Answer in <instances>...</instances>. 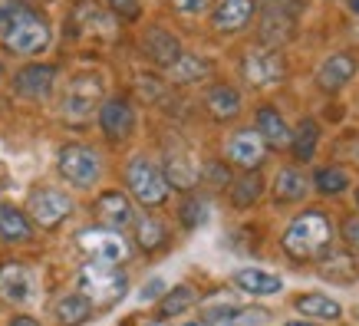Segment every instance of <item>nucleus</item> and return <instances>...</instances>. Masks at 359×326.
Wrapping results in <instances>:
<instances>
[{"instance_id": "nucleus-1", "label": "nucleus", "mask_w": 359, "mask_h": 326, "mask_svg": "<svg viewBox=\"0 0 359 326\" xmlns=\"http://www.w3.org/2000/svg\"><path fill=\"white\" fill-rule=\"evenodd\" d=\"M0 36H4L7 50H13L20 56L43 53L50 46V40H53L46 17L30 11L27 4H4L0 7Z\"/></svg>"}, {"instance_id": "nucleus-2", "label": "nucleus", "mask_w": 359, "mask_h": 326, "mask_svg": "<svg viewBox=\"0 0 359 326\" xmlns=\"http://www.w3.org/2000/svg\"><path fill=\"white\" fill-rule=\"evenodd\" d=\"M333 244V221L323 211H304L290 221V228L283 231V250L294 261H320Z\"/></svg>"}, {"instance_id": "nucleus-3", "label": "nucleus", "mask_w": 359, "mask_h": 326, "mask_svg": "<svg viewBox=\"0 0 359 326\" xmlns=\"http://www.w3.org/2000/svg\"><path fill=\"white\" fill-rule=\"evenodd\" d=\"M129 290V277L119 271V264L89 261L79 271V294L93 306H116Z\"/></svg>"}, {"instance_id": "nucleus-4", "label": "nucleus", "mask_w": 359, "mask_h": 326, "mask_svg": "<svg viewBox=\"0 0 359 326\" xmlns=\"http://www.w3.org/2000/svg\"><path fill=\"white\" fill-rule=\"evenodd\" d=\"M126 185H129V191L135 195V201L145 208H158L168 201V195H172V185H168V178H165V172L158 168L155 162H149V158H132L129 168H126Z\"/></svg>"}, {"instance_id": "nucleus-5", "label": "nucleus", "mask_w": 359, "mask_h": 326, "mask_svg": "<svg viewBox=\"0 0 359 326\" xmlns=\"http://www.w3.org/2000/svg\"><path fill=\"white\" fill-rule=\"evenodd\" d=\"M76 244L89 261H102V264H122V261H129V254H132L129 240L122 238L119 231L102 228V224H99V228L79 231Z\"/></svg>"}, {"instance_id": "nucleus-6", "label": "nucleus", "mask_w": 359, "mask_h": 326, "mask_svg": "<svg viewBox=\"0 0 359 326\" xmlns=\"http://www.w3.org/2000/svg\"><path fill=\"white\" fill-rule=\"evenodd\" d=\"M56 165H60V175L76 188H93L99 182V175H102V158L89 145H66V149H60Z\"/></svg>"}, {"instance_id": "nucleus-7", "label": "nucleus", "mask_w": 359, "mask_h": 326, "mask_svg": "<svg viewBox=\"0 0 359 326\" xmlns=\"http://www.w3.org/2000/svg\"><path fill=\"white\" fill-rule=\"evenodd\" d=\"M99 99H102V79L86 73V76H76L69 86H66L63 96V116L69 122H86L93 112L99 109Z\"/></svg>"}, {"instance_id": "nucleus-8", "label": "nucleus", "mask_w": 359, "mask_h": 326, "mask_svg": "<svg viewBox=\"0 0 359 326\" xmlns=\"http://www.w3.org/2000/svg\"><path fill=\"white\" fill-rule=\"evenodd\" d=\"M73 215V198L66 191H56V188H36L30 195V205H27V217L40 228H56L63 224L66 217Z\"/></svg>"}, {"instance_id": "nucleus-9", "label": "nucleus", "mask_w": 359, "mask_h": 326, "mask_svg": "<svg viewBox=\"0 0 359 326\" xmlns=\"http://www.w3.org/2000/svg\"><path fill=\"white\" fill-rule=\"evenodd\" d=\"M40 294V280H36V271L27 267V264H4L0 267V297L7 304L27 306L36 300Z\"/></svg>"}, {"instance_id": "nucleus-10", "label": "nucleus", "mask_w": 359, "mask_h": 326, "mask_svg": "<svg viewBox=\"0 0 359 326\" xmlns=\"http://www.w3.org/2000/svg\"><path fill=\"white\" fill-rule=\"evenodd\" d=\"M241 73L248 79L250 86L257 89H267V86H277L287 73V66H283V56L277 50H254V53L244 56V63H241Z\"/></svg>"}, {"instance_id": "nucleus-11", "label": "nucleus", "mask_w": 359, "mask_h": 326, "mask_svg": "<svg viewBox=\"0 0 359 326\" xmlns=\"http://www.w3.org/2000/svg\"><path fill=\"white\" fill-rule=\"evenodd\" d=\"M267 158V145L257 135V129H241L228 139V162L244 168V172H257Z\"/></svg>"}, {"instance_id": "nucleus-12", "label": "nucleus", "mask_w": 359, "mask_h": 326, "mask_svg": "<svg viewBox=\"0 0 359 326\" xmlns=\"http://www.w3.org/2000/svg\"><path fill=\"white\" fill-rule=\"evenodd\" d=\"M53 86H56V66H46V63L23 66L20 73L13 76V89L23 99H46L53 93Z\"/></svg>"}, {"instance_id": "nucleus-13", "label": "nucleus", "mask_w": 359, "mask_h": 326, "mask_svg": "<svg viewBox=\"0 0 359 326\" xmlns=\"http://www.w3.org/2000/svg\"><path fill=\"white\" fill-rule=\"evenodd\" d=\"M99 129L106 132L112 142H126L135 129V109L126 99H109L99 106Z\"/></svg>"}, {"instance_id": "nucleus-14", "label": "nucleus", "mask_w": 359, "mask_h": 326, "mask_svg": "<svg viewBox=\"0 0 359 326\" xmlns=\"http://www.w3.org/2000/svg\"><path fill=\"white\" fill-rule=\"evenodd\" d=\"M254 13H257L254 0H218V7L211 13V27L218 33H238L254 20Z\"/></svg>"}, {"instance_id": "nucleus-15", "label": "nucleus", "mask_w": 359, "mask_h": 326, "mask_svg": "<svg viewBox=\"0 0 359 326\" xmlns=\"http://www.w3.org/2000/svg\"><path fill=\"white\" fill-rule=\"evenodd\" d=\"M93 211H96V217L102 221V228H129L132 221H135V211H132V201L122 191H102V195L96 198V205H93Z\"/></svg>"}, {"instance_id": "nucleus-16", "label": "nucleus", "mask_w": 359, "mask_h": 326, "mask_svg": "<svg viewBox=\"0 0 359 326\" xmlns=\"http://www.w3.org/2000/svg\"><path fill=\"white\" fill-rule=\"evenodd\" d=\"M356 69L359 63L349 53H333L316 66V86L327 89V93H337V89H343L349 79L356 76Z\"/></svg>"}, {"instance_id": "nucleus-17", "label": "nucleus", "mask_w": 359, "mask_h": 326, "mask_svg": "<svg viewBox=\"0 0 359 326\" xmlns=\"http://www.w3.org/2000/svg\"><path fill=\"white\" fill-rule=\"evenodd\" d=\"M234 287L244 290L250 297H271V294H280L283 290V280L277 277L273 271H264V267H241L234 271Z\"/></svg>"}, {"instance_id": "nucleus-18", "label": "nucleus", "mask_w": 359, "mask_h": 326, "mask_svg": "<svg viewBox=\"0 0 359 326\" xmlns=\"http://www.w3.org/2000/svg\"><path fill=\"white\" fill-rule=\"evenodd\" d=\"M257 135L264 139L267 149H290V139H294L290 125L283 122V116L273 106L257 109Z\"/></svg>"}, {"instance_id": "nucleus-19", "label": "nucleus", "mask_w": 359, "mask_h": 326, "mask_svg": "<svg viewBox=\"0 0 359 326\" xmlns=\"http://www.w3.org/2000/svg\"><path fill=\"white\" fill-rule=\"evenodd\" d=\"M264 320H271L267 310H248V306H208L205 310V323L215 326H261Z\"/></svg>"}, {"instance_id": "nucleus-20", "label": "nucleus", "mask_w": 359, "mask_h": 326, "mask_svg": "<svg viewBox=\"0 0 359 326\" xmlns=\"http://www.w3.org/2000/svg\"><path fill=\"white\" fill-rule=\"evenodd\" d=\"M30 234H33V224L20 208L0 205V240H7V244H23V240H30Z\"/></svg>"}, {"instance_id": "nucleus-21", "label": "nucleus", "mask_w": 359, "mask_h": 326, "mask_svg": "<svg viewBox=\"0 0 359 326\" xmlns=\"http://www.w3.org/2000/svg\"><path fill=\"white\" fill-rule=\"evenodd\" d=\"M93 310H96V306L89 304L83 294H66V297L56 300L53 316H56V323L60 326H83L89 316H93Z\"/></svg>"}, {"instance_id": "nucleus-22", "label": "nucleus", "mask_w": 359, "mask_h": 326, "mask_svg": "<svg viewBox=\"0 0 359 326\" xmlns=\"http://www.w3.org/2000/svg\"><path fill=\"white\" fill-rule=\"evenodd\" d=\"M297 313H304V320H339L343 306L327 294H300L294 300Z\"/></svg>"}, {"instance_id": "nucleus-23", "label": "nucleus", "mask_w": 359, "mask_h": 326, "mask_svg": "<svg viewBox=\"0 0 359 326\" xmlns=\"http://www.w3.org/2000/svg\"><path fill=\"white\" fill-rule=\"evenodd\" d=\"M145 53H149V60H155L158 66H172L178 56H182V46H178V40H175L172 33L165 30H149L145 33Z\"/></svg>"}, {"instance_id": "nucleus-24", "label": "nucleus", "mask_w": 359, "mask_h": 326, "mask_svg": "<svg viewBox=\"0 0 359 326\" xmlns=\"http://www.w3.org/2000/svg\"><path fill=\"white\" fill-rule=\"evenodd\" d=\"M205 106L215 119H221V122L234 119V116L241 112V93L238 89H231V86H215V89H208Z\"/></svg>"}, {"instance_id": "nucleus-25", "label": "nucleus", "mask_w": 359, "mask_h": 326, "mask_svg": "<svg viewBox=\"0 0 359 326\" xmlns=\"http://www.w3.org/2000/svg\"><path fill=\"white\" fill-rule=\"evenodd\" d=\"M306 191H310V178L300 168H283L273 178V198L277 201H300Z\"/></svg>"}, {"instance_id": "nucleus-26", "label": "nucleus", "mask_w": 359, "mask_h": 326, "mask_svg": "<svg viewBox=\"0 0 359 326\" xmlns=\"http://www.w3.org/2000/svg\"><path fill=\"white\" fill-rule=\"evenodd\" d=\"M316 142H320V125L313 119H304L300 129L294 132V139H290V152H294L297 162H310L313 158Z\"/></svg>"}, {"instance_id": "nucleus-27", "label": "nucleus", "mask_w": 359, "mask_h": 326, "mask_svg": "<svg viewBox=\"0 0 359 326\" xmlns=\"http://www.w3.org/2000/svg\"><path fill=\"white\" fill-rule=\"evenodd\" d=\"M320 277L327 280H339V283H353L356 280V264L349 261V254H323L320 257Z\"/></svg>"}, {"instance_id": "nucleus-28", "label": "nucleus", "mask_w": 359, "mask_h": 326, "mask_svg": "<svg viewBox=\"0 0 359 326\" xmlns=\"http://www.w3.org/2000/svg\"><path fill=\"white\" fill-rule=\"evenodd\" d=\"M168 73H172V79H178V83H195V79L208 76L211 73V66L201 60V56H178L172 66H168Z\"/></svg>"}, {"instance_id": "nucleus-29", "label": "nucleus", "mask_w": 359, "mask_h": 326, "mask_svg": "<svg viewBox=\"0 0 359 326\" xmlns=\"http://www.w3.org/2000/svg\"><path fill=\"white\" fill-rule=\"evenodd\" d=\"M261 191H264V185H261V178L254 172H248L244 178H238L234 185H231V201L238 208H248V205H254L257 198H261Z\"/></svg>"}, {"instance_id": "nucleus-30", "label": "nucleus", "mask_w": 359, "mask_h": 326, "mask_svg": "<svg viewBox=\"0 0 359 326\" xmlns=\"http://www.w3.org/2000/svg\"><path fill=\"white\" fill-rule=\"evenodd\" d=\"M313 185H316L320 195H327V198L339 195V191H346L349 188V175L343 172V168H333V165H330V168H320V172H316Z\"/></svg>"}, {"instance_id": "nucleus-31", "label": "nucleus", "mask_w": 359, "mask_h": 326, "mask_svg": "<svg viewBox=\"0 0 359 326\" xmlns=\"http://www.w3.org/2000/svg\"><path fill=\"white\" fill-rule=\"evenodd\" d=\"M165 178L172 188H191L198 182V165H191L188 158H168Z\"/></svg>"}, {"instance_id": "nucleus-32", "label": "nucleus", "mask_w": 359, "mask_h": 326, "mask_svg": "<svg viewBox=\"0 0 359 326\" xmlns=\"http://www.w3.org/2000/svg\"><path fill=\"white\" fill-rule=\"evenodd\" d=\"M191 304H195V290H191L188 283H182V287H172L168 294H162V316L185 313Z\"/></svg>"}, {"instance_id": "nucleus-33", "label": "nucleus", "mask_w": 359, "mask_h": 326, "mask_svg": "<svg viewBox=\"0 0 359 326\" xmlns=\"http://www.w3.org/2000/svg\"><path fill=\"white\" fill-rule=\"evenodd\" d=\"M135 240H139L145 250H155L165 244V224L158 217H142L135 224Z\"/></svg>"}, {"instance_id": "nucleus-34", "label": "nucleus", "mask_w": 359, "mask_h": 326, "mask_svg": "<svg viewBox=\"0 0 359 326\" xmlns=\"http://www.w3.org/2000/svg\"><path fill=\"white\" fill-rule=\"evenodd\" d=\"M205 215H208V205L201 198H188L185 208H182V221H185L188 228H198V224L205 221Z\"/></svg>"}, {"instance_id": "nucleus-35", "label": "nucleus", "mask_w": 359, "mask_h": 326, "mask_svg": "<svg viewBox=\"0 0 359 326\" xmlns=\"http://www.w3.org/2000/svg\"><path fill=\"white\" fill-rule=\"evenodd\" d=\"M109 4V11L116 13V17H122V20H139V0H106Z\"/></svg>"}, {"instance_id": "nucleus-36", "label": "nucleus", "mask_w": 359, "mask_h": 326, "mask_svg": "<svg viewBox=\"0 0 359 326\" xmlns=\"http://www.w3.org/2000/svg\"><path fill=\"white\" fill-rule=\"evenodd\" d=\"M172 7L178 13H205L215 7V0H172Z\"/></svg>"}, {"instance_id": "nucleus-37", "label": "nucleus", "mask_w": 359, "mask_h": 326, "mask_svg": "<svg viewBox=\"0 0 359 326\" xmlns=\"http://www.w3.org/2000/svg\"><path fill=\"white\" fill-rule=\"evenodd\" d=\"M343 240H346L353 250H359V217H346V224H343Z\"/></svg>"}, {"instance_id": "nucleus-38", "label": "nucleus", "mask_w": 359, "mask_h": 326, "mask_svg": "<svg viewBox=\"0 0 359 326\" xmlns=\"http://www.w3.org/2000/svg\"><path fill=\"white\" fill-rule=\"evenodd\" d=\"M165 294V283L162 280H149V283H145V287H142V300H158V297H162Z\"/></svg>"}, {"instance_id": "nucleus-39", "label": "nucleus", "mask_w": 359, "mask_h": 326, "mask_svg": "<svg viewBox=\"0 0 359 326\" xmlns=\"http://www.w3.org/2000/svg\"><path fill=\"white\" fill-rule=\"evenodd\" d=\"M7 326H43V323H36L33 316H13V320H11Z\"/></svg>"}, {"instance_id": "nucleus-40", "label": "nucleus", "mask_w": 359, "mask_h": 326, "mask_svg": "<svg viewBox=\"0 0 359 326\" xmlns=\"http://www.w3.org/2000/svg\"><path fill=\"white\" fill-rule=\"evenodd\" d=\"M349 11H353V13L359 17V0H349Z\"/></svg>"}, {"instance_id": "nucleus-41", "label": "nucleus", "mask_w": 359, "mask_h": 326, "mask_svg": "<svg viewBox=\"0 0 359 326\" xmlns=\"http://www.w3.org/2000/svg\"><path fill=\"white\" fill-rule=\"evenodd\" d=\"M287 326H313V323H304V320H290Z\"/></svg>"}, {"instance_id": "nucleus-42", "label": "nucleus", "mask_w": 359, "mask_h": 326, "mask_svg": "<svg viewBox=\"0 0 359 326\" xmlns=\"http://www.w3.org/2000/svg\"><path fill=\"white\" fill-rule=\"evenodd\" d=\"M145 326H165V323H162V320H152V323H145Z\"/></svg>"}, {"instance_id": "nucleus-43", "label": "nucleus", "mask_w": 359, "mask_h": 326, "mask_svg": "<svg viewBox=\"0 0 359 326\" xmlns=\"http://www.w3.org/2000/svg\"><path fill=\"white\" fill-rule=\"evenodd\" d=\"M353 316H356V320H359V306H356V310H353Z\"/></svg>"}, {"instance_id": "nucleus-44", "label": "nucleus", "mask_w": 359, "mask_h": 326, "mask_svg": "<svg viewBox=\"0 0 359 326\" xmlns=\"http://www.w3.org/2000/svg\"><path fill=\"white\" fill-rule=\"evenodd\" d=\"M356 205H359V188H356Z\"/></svg>"}, {"instance_id": "nucleus-45", "label": "nucleus", "mask_w": 359, "mask_h": 326, "mask_svg": "<svg viewBox=\"0 0 359 326\" xmlns=\"http://www.w3.org/2000/svg\"><path fill=\"white\" fill-rule=\"evenodd\" d=\"M185 326H201V323H185Z\"/></svg>"}, {"instance_id": "nucleus-46", "label": "nucleus", "mask_w": 359, "mask_h": 326, "mask_svg": "<svg viewBox=\"0 0 359 326\" xmlns=\"http://www.w3.org/2000/svg\"><path fill=\"white\" fill-rule=\"evenodd\" d=\"M0 76H4V66H0Z\"/></svg>"}]
</instances>
